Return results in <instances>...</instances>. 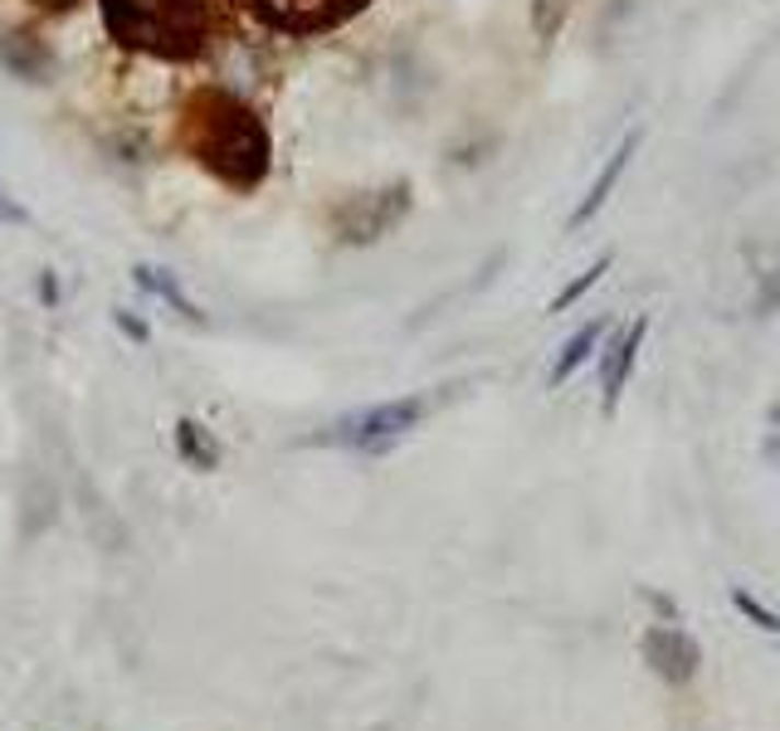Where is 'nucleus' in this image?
Masks as SVG:
<instances>
[{"mask_svg": "<svg viewBox=\"0 0 780 731\" xmlns=\"http://www.w3.org/2000/svg\"><path fill=\"white\" fill-rule=\"evenodd\" d=\"M429 406H435L429 396L381 400V406L342 414L337 424H328V430L318 434V444H337V449H356V454H386L390 444H400L410 430H420V420L429 414Z\"/></svg>", "mask_w": 780, "mask_h": 731, "instance_id": "nucleus-1", "label": "nucleus"}, {"mask_svg": "<svg viewBox=\"0 0 780 731\" xmlns=\"http://www.w3.org/2000/svg\"><path fill=\"white\" fill-rule=\"evenodd\" d=\"M644 653H649V663H654L668 683H682V678H692V673H698V643L682 635V629H674V625L649 629V635H644Z\"/></svg>", "mask_w": 780, "mask_h": 731, "instance_id": "nucleus-2", "label": "nucleus"}, {"mask_svg": "<svg viewBox=\"0 0 780 731\" xmlns=\"http://www.w3.org/2000/svg\"><path fill=\"white\" fill-rule=\"evenodd\" d=\"M639 141H644V133H639V127H634V133H630V137H624V141H620V147H615V157H610V161H605V167H600V176H595V181H590V191H585V201L576 205V210H571V229H581V225H590V220H595V215H600V210H605V201H610V195H615V185H620V176H624V171H630V161H634V151H639Z\"/></svg>", "mask_w": 780, "mask_h": 731, "instance_id": "nucleus-3", "label": "nucleus"}, {"mask_svg": "<svg viewBox=\"0 0 780 731\" xmlns=\"http://www.w3.org/2000/svg\"><path fill=\"white\" fill-rule=\"evenodd\" d=\"M644 336H649V322L639 318L624 327V336L610 346V356H605V396H600V410L615 414V406H620L624 386H630L634 366H639V352H644Z\"/></svg>", "mask_w": 780, "mask_h": 731, "instance_id": "nucleus-4", "label": "nucleus"}, {"mask_svg": "<svg viewBox=\"0 0 780 731\" xmlns=\"http://www.w3.org/2000/svg\"><path fill=\"white\" fill-rule=\"evenodd\" d=\"M133 278H137V283H142V288H147V293H157V298H161V302H171V308H176V312H181V318H186V322H205V312H200V308H195V302H191V293H186V288H181V283H176V278H171V274H167V269H151V264H137V269H133Z\"/></svg>", "mask_w": 780, "mask_h": 731, "instance_id": "nucleus-5", "label": "nucleus"}, {"mask_svg": "<svg viewBox=\"0 0 780 731\" xmlns=\"http://www.w3.org/2000/svg\"><path fill=\"white\" fill-rule=\"evenodd\" d=\"M605 336V322H585L576 336H571L566 346H561V356H557V366H551V386H566V376L571 370H581L585 362L595 356V342Z\"/></svg>", "mask_w": 780, "mask_h": 731, "instance_id": "nucleus-6", "label": "nucleus"}, {"mask_svg": "<svg viewBox=\"0 0 780 731\" xmlns=\"http://www.w3.org/2000/svg\"><path fill=\"white\" fill-rule=\"evenodd\" d=\"M176 444H181V454H186L195 468H215V458H220L215 439H210V434H205L195 420H181V424H176Z\"/></svg>", "mask_w": 780, "mask_h": 731, "instance_id": "nucleus-7", "label": "nucleus"}, {"mask_svg": "<svg viewBox=\"0 0 780 731\" xmlns=\"http://www.w3.org/2000/svg\"><path fill=\"white\" fill-rule=\"evenodd\" d=\"M605 269H610V259H595V264H590V269H585V274H581L576 283H566V288H561V293H557V298H551V312H566V308H571V302H581V298H585V293H590V288H595V283H600V274H605Z\"/></svg>", "mask_w": 780, "mask_h": 731, "instance_id": "nucleus-8", "label": "nucleus"}, {"mask_svg": "<svg viewBox=\"0 0 780 731\" xmlns=\"http://www.w3.org/2000/svg\"><path fill=\"white\" fill-rule=\"evenodd\" d=\"M732 605L742 609V615L752 619L756 629H766V635H780V615H776V609H766L761 599H752V595H746V591H732Z\"/></svg>", "mask_w": 780, "mask_h": 731, "instance_id": "nucleus-9", "label": "nucleus"}, {"mask_svg": "<svg viewBox=\"0 0 780 731\" xmlns=\"http://www.w3.org/2000/svg\"><path fill=\"white\" fill-rule=\"evenodd\" d=\"M117 327H123V332H133L137 342H147V327L137 322V318H127V312H117Z\"/></svg>", "mask_w": 780, "mask_h": 731, "instance_id": "nucleus-10", "label": "nucleus"}]
</instances>
